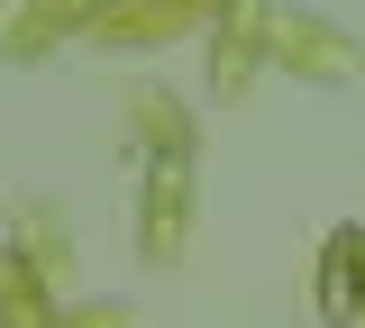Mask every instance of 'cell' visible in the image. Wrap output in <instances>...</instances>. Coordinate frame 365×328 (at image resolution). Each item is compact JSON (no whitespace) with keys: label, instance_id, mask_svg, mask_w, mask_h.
<instances>
[{"label":"cell","instance_id":"6da1fadb","mask_svg":"<svg viewBox=\"0 0 365 328\" xmlns=\"http://www.w3.org/2000/svg\"><path fill=\"white\" fill-rule=\"evenodd\" d=\"M319 301H329V319H347V310H356V237H338V246H329V292H319Z\"/></svg>","mask_w":365,"mask_h":328}]
</instances>
